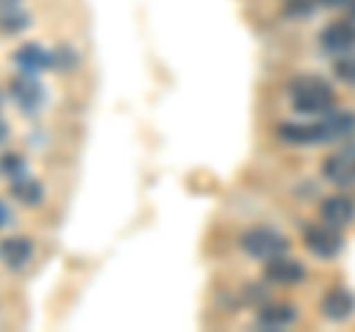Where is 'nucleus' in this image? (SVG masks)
Segmentation results:
<instances>
[{"label":"nucleus","instance_id":"6e6552de","mask_svg":"<svg viewBox=\"0 0 355 332\" xmlns=\"http://www.w3.org/2000/svg\"><path fill=\"white\" fill-rule=\"evenodd\" d=\"M323 179L335 187H355V146H343L323 160Z\"/></svg>","mask_w":355,"mask_h":332},{"label":"nucleus","instance_id":"f3484780","mask_svg":"<svg viewBox=\"0 0 355 332\" xmlns=\"http://www.w3.org/2000/svg\"><path fill=\"white\" fill-rule=\"evenodd\" d=\"M0 172H3L9 181L21 179V175H27V160L21 158L18 151H3L0 154Z\"/></svg>","mask_w":355,"mask_h":332},{"label":"nucleus","instance_id":"423d86ee","mask_svg":"<svg viewBox=\"0 0 355 332\" xmlns=\"http://www.w3.org/2000/svg\"><path fill=\"white\" fill-rule=\"evenodd\" d=\"M305 264L299 258H291L287 252H279V256L266 258L263 261V279L270 285H282V288H291V285H299L305 282Z\"/></svg>","mask_w":355,"mask_h":332},{"label":"nucleus","instance_id":"f8f14e48","mask_svg":"<svg viewBox=\"0 0 355 332\" xmlns=\"http://www.w3.org/2000/svg\"><path fill=\"white\" fill-rule=\"evenodd\" d=\"M320 308H323V315L329 320H335V324H340V320H349L355 315V294L349 291V288L335 285V288H329V291L323 294Z\"/></svg>","mask_w":355,"mask_h":332},{"label":"nucleus","instance_id":"f03ea898","mask_svg":"<svg viewBox=\"0 0 355 332\" xmlns=\"http://www.w3.org/2000/svg\"><path fill=\"white\" fill-rule=\"evenodd\" d=\"M240 249L249 258L266 261V258L279 256V252H287V238L272 226H252L240 235Z\"/></svg>","mask_w":355,"mask_h":332},{"label":"nucleus","instance_id":"1a4fd4ad","mask_svg":"<svg viewBox=\"0 0 355 332\" xmlns=\"http://www.w3.org/2000/svg\"><path fill=\"white\" fill-rule=\"evenodd\" d=\"M254 324L258 329H275L282 332L287 326L296 324V306L287 303V300H270L258 308V315H254Z\"/></svg>","mask_w":355,"mask_h":332},{"label":"nucleus","instance_id":"dca6fc26","mask_svg":"<svg viewBox=\"0 0 355 332\" xmlns=\"http://www.w3.org/2000/svg\"><path fill=\"white\" fill-rule=\"evenodd\" d=\"M27 27H30V13H24L21 3L0 9V33H3V36H18V33H24Z\"/></svg>","mask_w":355,"mask_h":332},{"label":"nucleus","instance_id":"a211bd4d","mask_svg":"<svg viewBox=\"0 0 355 332\" xmlns=\"http://www.w3.org/2000/svg\"><path fill=\"white\" fill-rule=\"evenodd\" d=\"M335 77L340 83L355 86V53H347V57H338L335 63Z\"/></svg>","mask_w":355,"mask_h":332},{"label":"nucleus","instance_id":"0eeeda50","mask_svg":"<svg viewBox=\"0 0 355 332\" xmlns=\"http://www.w3.org/2000/svg\"><path fill=\"white\" fill-rule=\"evenodd\" d=\"M314 119H317L320 137H323V146L326 142H343V140L355 137V113L352 110L331 107V110H326L323 116H314Z\"/></svg>","mask_w":355,"mask_h":332},{"label":"nucleus","instance_id":"9d476101","mask_svg":"<svg viewBox=\"0 0 355 332\" xmlns=\"http://www.w3.org/2000/svg\"><path fill=\"white\" fill-rule=\"evenodd\" d=\"M12 63L18 65L21 74H42V72L53 69V53L44 45H39V42H24V45L12 53Z\"/></svg>","mask_w":355,"mask_h":332},{"label":"nucleus","instance_id":"412c9836","mask_svg":"<svg viewBox=\"0 0 355 332\" xmlns=\"http://www.w3.org/2000/svg\"><path fill=\"white\" fill-rule=\"evenodd\" d=\"M314 3L323 6V9H347L349 0H314Z\"/></svg>","mask_w":355,"mask_h":332},{"label":"nucleus","instance_id":"aec40b11","mask_svg":"<svg viewBox=\"0 0 355 332\" xmlns=\"http://www.w3.org/2000/svg\"><path fill=\"white\" fill-rule=\"evenodd\" d=\"M77 65V53L71 51V48H60L57 53H53V69H60V72H71Z\"/></svg>","mask_w":355,"mask_h":332},{"label":"nucleus","instance_id":"9b49d317","mask_svg":"<svg viewBox=\"0 0 355 332\" xmlns=\"http://www.w3.org/2000/svg\"><path fill=\"white\" fill-rule=\"evenodd\" d=\"M320 219L335 229H347L355 219V199L347 193H335L320 202Z\"/></svg>","mask_w":355,"mask_h":332},{"label":"nucleus","instance_id":"7ed1b4c3","mask_svg":"<svg viewBox=\"0 0 355 332\" xmlns=\"http://www.w3.org/2000/svg\"><path fill=\"white\" fill-rule=\"evenodd\" d=\"M302 243H305V249L311 252L314 258H338L340 256V249H343V238H340V229L335 226H329V223H311L305 226L302 231Z\"/></svg>","mask_w":355,"mask_h":332},{"label":"nucleus","instance_id":"5701e85b","mask_svg":"<svg viewBox=\"0 0 355 332\" xmlns=\"http://www.w3.org/2000/svg\"><path fill=\"white\" fill-rule=\"evenodd\" d=\"M6 140H9V125H6L3 119H0V146H3Z\"/></svg>","mask_w":355,"mask_h":332},{"label":"nucleus","instance_id":"ddd939ff","mask_svg":"<svg viewBox=\"0 0 355 332\" xmlns=\"http://www.w3.org/2000/svg\"><path fill=\"white\" fill-rule=\"evenodd\" d=\"M279 140L284 146H323V137H320V128H317V119L311 122H284L279 125Z\"/></svg>","mask_w":355,"mask_h":332},{"label":"nucleus","instance_id":"f257e3e1","mask_svg":"<svg viewBox=\"0 0 355 332\" xmlns=\"http://www.w3.org/2000/svg\"><path fill=\"white\" fill-rule=\"evenodd\" d=\"M287 95H291V107L296 113L302 116H323L326 110L335 107V90L320 81V77H311V74H302L287 86Z\"/></svg>","mask_w":355,"mask_h":332},{"label":"nucleus","instance_id":"2eb2a0df","mask_svg":"<svg viewBox=\"0 0 355 332\" xmlns=\"http://www.w3.org/2000/svg\"><path fill=\"white\" fill-rule=\"evenodd\" d=\"M9 193H12L15 202L33 208V205H39L42 199H44V187H42V181L30 179V175H21V179L9 181Z\"/></svg>","mask_w":355,"mask_h":332},{"label":"nucleus","instance_id":"393cba45","mask_svg":"<svg viewBox=\"0 0 355 332\" xmlns=\"http://www.w3.org/2000/svg\"><path fill=\"white\" fill-rule=\"evenodd\" d=\"M347 9H349V18L355 21V0H349V6H347Z\"/></svg>","mask_w":355,"mask_h":332},{"label":"nucleus","instance_id":"20e7f679","mask_svg":"<svg viewBox=\"0 0 355 332\" xmlns=\"http://www.w3.org/2000/svg\"><path fill=\"white\" fill-rule=\"evenodd\" d=\"M9 98H12V104L21 110V113H39L44 107V86L39 81V74H21L9 81Z\"/></svg>","mask_w":355,"mask_h":332},{"label":"nucleus","instance_id":"4468645a","mask_svg":"<svg viewBox=\"0 0 355 332\" xmlns=\"http://www.w3.org/2000/svg\"><path fill=\"white\" fill-rule=\"evenodd\" d=\"M0 258H3V264L9 270H24L30 264V258H33V243L27 238H21V235L6 238L3 243H0Z\"/></svg>","mask_w":355,"mask_h":332},{"label":"nucleus","instance_id":"4be33fe9","mask_svg":"<svg viewBox=\"0 0 355 332\" xmlns=\"http://www.w3.org/2000/svg\"><path fill=\"white\" fill-rule=\"evenodd\" d=\"M9 217H12V211H9V205L3 202V199H0V229L9 223Z\"/></svg>","mask_w":355,"mask_h":332},{"label":"nucleus","instance_id":"a878e982","mask_svg":"<svg viewBox=\"0 0 355 332\" xmlns=\"http://www.w3.org/2000/svg\"><path fill=\"white\" fill-rule=\"evenodd\" d=\"M0 104H3V95H0Z\"/></svg>","mask_w":355,"mask_h":332},{"label":"nucleus","instance_id":"6ab92c4d","mask_svg":"<svg viewBox=\"0 0 355 332\" xmlns=\"http://www.w3.org/2000/svg\"><path fill=\"white\" fill-rule=\"evenodd\" d=\"M284 9H287V15H293L299 21V18H308L311 13H314L317 3H314V0H287Z\"/></svg>","mask_w":355,"mask_h":332},{"label":"nucleus","instance_id":"b1692460","mask_svg":"<svg viewBox=\"0 0 355 332\" xmlns=\"http://www.w3.org/2000/svg\"><path fill=\"white\" fill-rule=\"evenodd\" d=\"M21 0H0V9H6V6H18Z\"/></svg>","mask_w":355,"mask_h":332},{"label":"nucleus","instance_id":"39448f33","mask_svg":"<svg viewBox=\"0 0 355 332\" xmlns=\"http://www.w3.org/2000/svg\"><path fill=\"white\" fill-rule=\"evenodd\" d=\"M320 51L329 53V57H347V53H355V21L352 18H340L331 21V24L323 27L320 33Z\"/></svg>","mask_w":355,"mask_h":332}]
</instances>
